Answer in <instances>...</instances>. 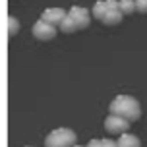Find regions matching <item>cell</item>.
Segmentation results:
<instances>
[{
	"label": "cell",
	"mask_w": 147,
	"mask_h": 147,
	"mask_svg": "<svg viewBox=\"0 0 147 147\" xmlns=\"http://www.w3.org/2000/svg\"><path fill=\"white\" fill-rule=\"evenodd\" d=\"M110 114H118V116L126 118L130 122H136L141 118V107L138 103V99H134L130 95H118L112 103L109 105Z\"/></svg>",
	"instance_id": "obj_1"
},
{
	"label": "cell",
	"mask_w": 147,
	"mask_h": 147,
	"mask_svg": "<svg viewBox=\"0 0 147 147\" xmlns=\"http://www.w3.org/2000/svg\"><path fill=\"white\" fill-rule=\"evenodd\" d=\"M47 147H74L76 145V132L70 128H58L52 130L47 140H45Z\"/></svg>",
	"instance_id": "obj_2"
},
{
	"label": "cell",
	"mask_w": 147,
	"mask_h": 147,
	"mask_svg": "<svg viewBox=\"0 0 147 147\" xmlns=\"http://www.w3.org/2000/svg\"><path fill=\"white\" fill-rule=\"evenodd\" d=\"M130 124H132L130 120L118 116V114H109L107 120H105V128H107V132L112 134V136L126 134V132H128V128H130Z\"/></svg>",
	"instance_id": "obj_3"
},
{
	"label": "cell",
	"mask_w": 147,
	"mask_h": 147,
	"mask_svg": "<svg viewBox=\"0 0 147 147\" xmlns=\"http://www.w3.org/2000/svg\"><path fill=\"white\" fill-rule=\"evenodd\" d=\"M122 18H124V14L120 12L118 0H107V12H105L101 22L105 25H118V23L122 22Z\"/></svg>",
	"instance_id": "obj_4"
},
{
	"label": "cell",
	"mask_w": 147,
	"mask_h": 147,
	"mask_svg": "<svg viewBox=\"0 0 147 147\" xmlns=\"http://www.w3.org/2000/svg\"><path fill=\"white\" fill-rule=\"evenodd\" d=\"M33 37L39 39V41H51V39L56 37V27L51 25V23H47L45 20H39L33 25Z\"/></svg>",
	"instance_id": "obj_5"
},
{
	"label": "cell",
	"mask_w": 147,
	"mask_h": 147,
	"mask_svg": "<svg viewBox=\"0 0 147 147\" xmlns=\"http://www.w3.org/2000/svg\"><path fill=\"white\" fill-rule=\"evenodd\" d=\"M66 12L62 10V8H47L41 16V20H45L47 23H51L54 27H60V23L64 22V18H66Z\"/></svg>",
	"instance_id": "obj_6"
},
{
	"label": "cell",
	"mask_w": 147,
	"mask_h": 147,
	"mask_svg": "<svg viewBox=\"0 0 147 147\" xmlns=\"http://www.w3.org/2000/svg\"><path fill=\"white\" fill-rule=\"evenodd\" d=\"M68 14L72 16L74 20L78 22V25H80V29H85L89 25V10L87 8H81V6H74Z\"/></svg>",
	"instance_id": "obj_7"
},
{
	"label": "cell",
	"mask_w": 147,
	"mask_h": 147,
	"mask_svg": "<svg viewBox=\"0 0 147 147\" xmlns=\"http://www.w3.org/2000/svg\"><path fill=\"white\" fill-rule=\"evenodd\" d=\"M118 147H141V141L132 136V134H120V138L116 140Z\"/></svg>",
	"instance_id": "obj_8"
},
{
	"label": "cell",
	"mask_w": 147,
	"mask_h": 147,
	"mask_svg": "<svg viewBox=\"0 0 147 147\" xmlns=\"http://www.w3.org/2000/svg\"><path fill=\"white\" fill-rule=\"evenodd\" d=\"M60 31H62V33H76V31H80V25H78V22L74 20L72 16L68 14L66 18H64V22L60 23Z\"/></svg>",
	"instance_id": "obj_9"
},
{
	"label": "cell",
	"mask_w": 147,
	"mask_h": 147,
	"mask_svg": "<svg viewBox=\"0 0 147 147\" xmlns=\"http://www.w3.org/2000/svg\"><path fill=\"white\" fill-rule=\"evenodd\" d=\"M118 4H120V12L124 16H130L138 10L136 8V0H118Z\"/></svg>",
	"instance_id": "obj_10"
},
{
	"label": "cell",
	"mask_w": 147,
	"mask_h": 147,
	"mask_svg": "<svg viewBox=\"0 0 147 147\" xmlns=\"http://www.w3.org/2000/svg\"><path fill=\"white\" fill-rule=\"evenodd\" d=\"M105 12H107V0H99L95 2V6H93V18H97L99 22L103 20Z\"/></svg>",
	"instance_id": "obj_11"
},
{
	"label": "cell",
	"mask_w": 147,
	"mask_h": 147,
	"mask_svg": "<svg viewBox=\"0 0 147 147\" xmlns=\"http://www.w3.org/2000/svg\"><path fill=\"white\" fill-rule=\"evenodd\" d=\"M87 147H118V145L112 140H91L87 143Z\"/></svg>",
	"instance_id": "obj_12"
},
{
	"label": "cell",
	"mask_w": 147,
	"mask_h": 147,
	"mask_svg": "<svg viewBox=\"0 0 147 147\" xmlns=\"http://www.w3.org/2000/svg\"><path fill=\"white\" fill-rule=\"evenodd\" d=\"M18 31H20V22L16 20L14 16H10V18H8V33H10V35H16Z\"/></svg>",
	"instance_id": "obj_13"
},
{
	"label": "cell",
	"mask_w": 147,
	"mask_h": 147,
	"mask_svg": "<svg viewBox=\"0 0 147 147\" xmlns=\"http://www.w3.org/2000/svg\"><path fill=\"white\" fill-rule=\"evenodd\" d=\"M136 8L141 14H147V0H136Z\"/></svg>",
	"instance_id": "obj_14"
},
{
	"label": "cell",
	"mask_w": 147,
	"mask_h": 147,
	"mask_svg": "<svg viewBox=\"0 0 147 147\" xmlns=\"http://www.w3.org/2000/svg\"><path fill=\"white\" fill-rule=\"evenodd\" d=\"M74 147H81V145H74Z\"/></svg>",
	"instance_id": "obj_15"
}]
</instances>
